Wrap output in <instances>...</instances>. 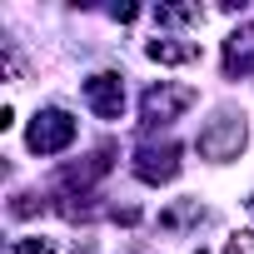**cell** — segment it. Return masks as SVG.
<instances>
[{
  "label": "cell",
  "mask_w": 254,
  "mask_h": 254,
  "mask_svg": "<svg viewBox=\"0 0 254 254\" xmlns=\"http://www.w3.org/2000/svg\"><path fill=\"white\" fill-rule=\"evenodd\" d=\"M110 170V150H100V155H90V160H80V165H65V185H90V180H100Z\"/></svg>",
  "instance_id": "52a82bcc"
},
{
  "label": "cell",
  "mask_w": 254,
  "mask_h": 254,
  "mask_svg": "<svg viewBox=\"0 0 254 254\" xmlns=\"http://www.w3.org/2000/svg\"><path fill=\"white\" fill-rule=\"evenodd\" d=\"M190 105H194V90H190V85H170V80H160V85L145 90L140 115H145V125H170V120H180Z\"/></svg>",
  "instance_id": "3957f363"
},
{
  "label": "cell",
  "mask_w": 254,
  "mask_h": 254,
  "mask_svg": "<svg viewBox=\"0 0 254 254\" xmlns=\"http://www.w3.org/2000/svg\"><path fill=\"white\" fill-rule=\"evenodd\" d=\"M85 105L100 115V120H120L125 115V80L115 70H100L85 80Z\"/></svg>",
  "instance_id": "5b68a950"
},
{
  "label": "cell",
  "mask_w": 254,
  "mask_h": 254,
  "mask_svg": "<svg viewBox=\"0 0 254 254\" xmlns=\"http://www.w3.org/2000/svg\"><path fill=\"white\" fill-rule=\"evenodd\" d=\"M25 145H30L35 155H60V150H70V145H75V120H70L65 110H40V115L30 120V130H25Z\"/></svg>",
  "instance_id": "6da1fadb"
},
{
  "label": "cell",
  "mask_w": 254,
  "mask_h": 254,
  "mask_svg": "<svg viewBox=\"0 0 254 254\" xmlns=\"http://www.w3.org/2000/svg\"><path fill=\"white\" fill-rule=\"evenodd\" d=\"M199 15H204L199 5H160V10H155L160 25H190V20H199Z\"/></svg>",
  "instance_id": "ba28073f"
},
{
  "label": "cell",
  "mask_w": 254,
  "mask_h": 254,
  "mask_svg": "<svg viewBox=\"0 0 254 254\" xmlns=\"http://www.w3.org/2000/svg\"><path fill=\"white\" fill-rule=\"evenodd\" d=\"M145 55L155 65H190V60H199V45L194 40H175V35H155L145 45Z\"/></svg>",
  "instance_id": "8992f818"
},
{
  "label": "cell",
  "mask_w": 254,
  "mask_h": 254,
  "mask_svg": "<svg viewBox=\"0 0 254 254\" xmlns=\"http://www.w3.org/2000/svg\"><path fill=\"white\" fill-rule=\"evenodd\" d=\"M249 209H254V199H249Z\"/></svg>",
  "instance_id": "8fae6325"
},
{
  "label": "cell",
  "mask_w": 254,
  "mask_h": 254,
  "mask_svg": "<svg viewBox=\"0 0 254 254\" xmlns=\"http://www.w3.org/2000/svg\"><path fill=\"white\" fill-rule=\"evenodd\" d=\"M15 254H55V244L45 234H25V239H15Z\"/></svg>",
  "instance_id": "9c48e42d"
},
{
  "label": "cell",
  "mask_w": 254,
  "mask_h": 254,
  "mask_svg": "<svg viewBox=\"0 0 254 254\" xmlns=\"http://www.w3.org/2000/svg\"><path fill=\"white\" fill-rule=\"evenodd\" d=\"M194 150H199L204 160H239V150H244V120H239V115L209 120L204 130H199V140H194Z\"/></svg>",
  "instance_id": "7a4b0ae2"
},
{
  "label": "cell",
  "mask_w": 254,
  "mask_h": 254,
  "mask_svg": "<svg viewBox=\"0 0 254 254\" xmlns=\"http://www.w3.org/2000/svg\"><path fill=\"white\" fill-rule=\"evenodd\" d=\"M180 175V145H140L135 150V180L140 185H170Z\"/></svg>",
  "instance_id": "277c9868"
},
{
  "label": "cell",
  "mask_w": 254,
  "mask_h": 254,
  "mask_svg": "<svg viewBox=\"0 0 254 254\" xmlns=\"http://www.w3.org/2000/svg\"><path fill=\"white\" fill-rule=\"evenodd\" d=\"M199 254H204V249H199Z\"/></svg>",
  "instance_id": "7c38bea8"
},
{
  "label": "cell",
  "mask_w": 254,
  "mask_h": 254,
  "mask_svg": "<svg viewBox=\"0 0 254 254\" xmlns=\"http://www.w3.org/2000/svg\"><path fill=\"white\" fill-rule=\"evenodd\" d=\"M224 254H254V234L249 229H234L229 244H224Z\"/></svg>",
  "instance_id": "30bf717a"
}]
</instances>
